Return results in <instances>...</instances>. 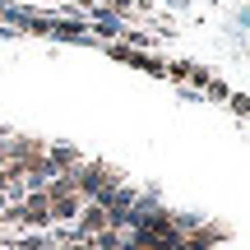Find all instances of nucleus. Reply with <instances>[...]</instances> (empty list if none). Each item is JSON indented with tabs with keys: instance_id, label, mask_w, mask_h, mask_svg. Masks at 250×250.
<instances>
[{
	"instance_id": "f257e3e1",
	"label": "nucleus",
	"mask_w": 250,
	"mask_h": 250,
	"mask_svg": "<svg viewBox=\"0 0 250 250\" xmlns=\"http://www.w3.org/2000/svg\"><path fill=\"white\" fill-rule=\"evenodd\" d=\"M74 218H79V227H74V236H83V241H88L93 232H107V227H111L107 208H102L98 199H88V204H83V208H79V213H74Z\"/></svg>"
},
{
	"instance_id": "f03ea898",
	"label": "nucleus",
	"mask_w": 250,
	"mask_h": 250,
	"mask_svg": "<svg viewBox=\"0 0 250 250\" xmlns=\"http://www.w3.org/2000/svg\"><path fill=\"white\" fill-rule=\"evenodd\" d=\"M19 223H28V227H42V232H46L51 213H46V195H42V190L23 195V208H19Z\"/></svg>"
},
{
	"instance_id": "7ed1b4c3",
	"label": "nucleus",
	"mask_w": 250,
	"mask_h": 250,
	"mask_svg": "<svg viewBox=\"0 0 250 250\" xmlns=\"http://www.w3.org/2000/svg\"><path fill=\"white\" fill-rule=\"evenodd\" d=\"M46 162H51L56 171H61V167H83V158H79L74 148H65V144H56V148L46 153Z\"/></svg>"
}]
</instances>
